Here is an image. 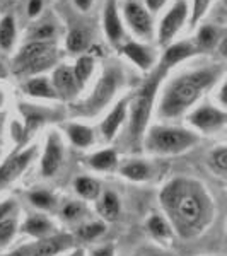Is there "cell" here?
<instances>
[{
	"label": "cell",
	"mask_w": 227,
	"mask_h": 256,
	"mask_svg": "<svg viewBox=\"0 0 227 256\" xmlns=\"http://www.w3.org/2000/svg\"><path fill=\"white\" fill-rule=\"evenodd\" d=\"M164 217L181 239H195L212 224L216 204L205 184L193 178H174L159 195Z\"/></svg>",
	"instance_id": "6da1fadb"
},
{
	"label": "cell",
	"mask_w": 227,
	"mask_h": 256,
	"mask_svg": "<svg viewBox=\"0 0 227 256\" xmlns=\"http://www.w3.org/2000/svg\"><path fill=\"white\" fill-rule=\"evenodd\" d=\"M220 76L222 67H218V65L181 74L169 82L166 89L162 90V96H160L158 106V114L164 120L180 118L202 98L205 90L212 88L220 79Z\"/></svg>",
	"instance_id": "7a4b0ae2"
},
{
	"label": "cell",
	"mask_w": 227,
	"mask_h": 256,
	"mask_svg": "<svg viewBox=\"0 0 227 256\" xmlns=\"http://www.w3.org/2000/svg\"><path fill=\"white\" fill-rule=\"evenodd\" d=\"M166 74H168V70L164 68L162 65H159V67L150 74V77L146 79V82L140 86L138 90L135 92V96L132 98V101L128 102L126 116H128L130 146H134V147L142 146L148 120H150L152 108H154L156 96H158L159 84Z\"/></svg>",
	"instance_id": "3957f363"
},
{
	"label": "cell",
	"mask_w": 227,
	"mask_h": 256,
	"mask_svg": "<svg viewBox=\"0 0 227 256\" xmlns=\"http://www.w3.org/2000/svg\"><path fill=\"white\" fill-rule=\"evenodd\" d=\"M123 84V68L120 64H110L102 70L101 77L98 79L92 92L79 104H74L70 113L79 118H90L101 113L113 101L114 94L118 92Z\"/></svg>",
	"instance_id": "277c9868"
},
{
	"label": "cell",
	"mask_w": 227,
	"mask_h": 256,
	"mask_svg": "<svg viewBox=\"0 0 227 256\" xmlns=\"http://www.w3.org/2000/svg\"><path fill=\"white\" fill-rule=\"evenodd\" d=\"M198 134L186 128L156 125L144 135V146L150 154L156 156H176L184 150H190L198 144Z\"/></svg>",
	"instance_id": "5b68a950"
},
{
	"label": "cell",
	"mask_w": 227,
	"mask_h": 256,
	"mask_svg": "<svg viewBox=\"0 0 227 256\" xmlns=\"http://www.w3.org/2000/svg\"><path fill=\"white\" fill-rule=\"evenodd\" d=\"M56 62L55 48L50 41H28L14 58V70L19 76H40Z\"/></svg>",
	"instance_id": "8992f818"
},
{
	"label": "cell",
	"mask_w": 227,
	"mask_h": 256,
	"mask_svg": "<svg viewBox=\"0 0 227 256\" xmlns=\"http://www.w3.org/2000/svg\"><path fill=\"white\" fill-rule=\"evenodd\" d=\"M36 156H38V146H30L4 160L0 164V192L14 184L28 171V168L32 164Z\"/></svg>",
	"instance_id": "52a82bcc"
},
{
	"label": "cell",
	"mask_w": 227,
	"mask_h": 256,
	"mask_svg": "<svg viewBox=\"0 0 227 256\" xmlns=\"http://www.w3.org/2000/svg\"><path fill=\"white\" fill-rule=\"evenodd\" d=\"M123 18L128 28L137 36L144 40H150L154 36V22L150 12L138 0H125L123 4Z\"/></svg>",
	"instance_id": "ba28073f"
},
{
	"label": "cell",
	"mask_w": 227,
	"mask_h": 256,
	"mask_svg": "<svg viewBox=\"0 0 227 256\" xmlns=\"http://www.w3.org/2000/svg\"><path fill=\"white\" fill-rule=\"evenodd\" d=\"M188 123L202 134H214L226 126L227 113L224 108H217V106H198L190 113Z\"/></svg>",
	"instance_id": "9c48e42d"
},
{
	"label": "cell",
	"mask_w": 227,
	"mask_h": 256,
	"mask_svg": "<svg viewBox=\"0 0 227 256\" xmlns=\"http://www.w3.org/2000/svg\"><path fill=\"white\" fill-rule=\"evenodd\" d=\"M64 159H65V148H64V142H62V137L56 132H50L40 160L41 176L43 178L55 176L60 171Z\"/></svg>",
	"instance_id": "30bf717a"
},
{
	"label": "cell",
	"mask_w": 227,
	"mask_h": 256,
	"mask_svg": "<svg viewBox=\"0 0 227 256\" xmlns=\"http://www.w3.org/2000/svg\"><path fill=\"white\" fill-rule=\"evenodd\" d=\"M188 2L186 0H176V4L171 7L166 16L162 18L159 24V43L169 44L172 41L178 31L183 28L184 20L188 18Z\"/></svg>",
	"instance_id": "8fae6325"
},
{
	"label": "cell",
	"mask_w": 227,
	"mask_h": 256,
	"mask_svg": "<svg viewBox=\"0 0 227 256\" xmlns=\"http://www.w3.org/2000/svg\"><path fill=\"white\" fill-rule=\"evenodd\" d=\"M50 82H52V88L55 90L56 98L64 99V101H72L80 92L76 77H74L72 67H68V65H58L53 70Z\"/></svg>",
	"instance_id": "7c38bea8"
},
{
	"label": "cell",
	"mask_w": 227,
	"mask_h": 256,
	"mask_svg": "<svg viewBox=\"0 0 227 256\" xmlns=\"http://www.w3.org/2000/svg\"><path fill=\"white\" fill-rule=\"evenodd\" d=\"M72 246L74 236H70V234H52V236L34 242L30 256H58Z\"/></svg>",
	"instance_id": "4fadbf2b"
},
{
	"label": "cell",
	"mask_w": 227,
	"mask_h": 256,
	"mask_svg": "<svg viewBox=\"0 0 227 256\" xmlns=\"http://www.w3.org/2000/svg\"><path fill=\"white\" fill-rule=\"evenodd\" d=\"M126 110H128V99L126 98L120 99L116 104L113 106V110L106 114V118L102 120L101 125H99L102 138L110 142V140H113L116 137V132L120 130V126H122L126 120Z\"/></svg>",
	"instance_id": "5bb4252c"
},
{
	"label": "cell",
	"mask_w": 227,
	"mask_h": 256,
	"mask_svg": "<svg viewBox=\"0 0 227 256\" xmlns=\"http://www.w3.org/2000/svg\"><path fill=\"white\" fill-rule=\"evenodd\" d=\"M19 230L22 234H26V236L34 238L40 241V239H44L52 236V234H55V226L43 214H30L24 218L22 224H20Z\"/></svg>",
	"instance_id": "9a60e30c"
},
{
	"label": "cell",
	"mask_w": 227,
	"mask_h": 256,
	"mask_svg": "<svg viewBox=\"0 0 227 256\" xmlns=\"http://www.w3.org/2000/svg\"><path fill=\"white\" fill-rule=\"evenodd\" d=\"M102 28L111 43H120L123 38V24L118 16L116 0H108L102 12Z\"/></svg>",
	"instance_id": "2e32d148"
},
{
	"label": "cell",
	"mask_w": 227,
	"mask_h": 256,
	"mask_svg": "<svg viewBox=\"0 0 227 256\" xmlns=\"http://www.w3.org/2000/svg\"><path fill=\"white\" fill-rule=\"evenodd\" d=\"M196 52H198V48L193 43H190V41H178V43L168 44L166 50H164L160 65L166 70H169L171 67H174L176 64H180V62L193 56Z\"/></svg>",
	"instance_id": "e0dca14e"
},
{
	"label": "cell",
	"mask_w": 227,
	"mask_h": 256,
	"mask_svg": "<svg viewBox=\"0 0 227 256\" xmlns=\"http://www.w3.org/2000/svg\"><path fill=\"white\" fill-rule=\"evenodd\" d=\"M122 52H123V55L130 62H134L140 70H150L156 62V56H154V53H152V50L146 46V44L135 43V41H128V43L123 44Z\"/></svg>",
	"instance_id": "ac0fdd59"
},
{
	"label": "cell",
	"mask_w": 227,
	"mask_h": 256,
	"mask_svg": "<svg viewBox=\"0 0 227 256\" xmlns=\"http://www.w3.org/2000/svg\"><path fill=\"white\" fill-rule=\"evenodd\" d=\"M20 113L24 116V142L32 135V132H36L48 120V111L38 106L31 104H20Z\"/></svg>",
	"instance_id": "d6986e66"
},
{
	"label": "cell",
	"mask_w": 227,
	"mask_h": 256,
	"mask_svg": "<svg viewBox=\"0 0 227 256\" xmlns=\"http://www.w3.org/2000/svg\"><path fill=\"white\" fill-rule=\"evenodd\" d=\"M22 90L30 98H34V99H52V101L53 99H58L55 90L52 88V82L44 76L30 77V79L22 84Z\"/></svg>",
	"instance_id": "ffe728a7"
},
{
	"label": "cell",
	"mask_w": 227,
	"mask_h": 256,
	"mask_svg": "<svg viewBox=\"0 0 227 256\" xmlns=\"http://www.w3.org/2000/svg\"><path fill=\"white\" fill-rule=\"evenodd\" d=\"M98 212L106 222H114L122 212V202L116 193L104 192L98 196Z\"/></svg>",
	"instance_id": "44dd1931"
},
{
	"label": "cell",
	"mask_w": 227,
	"mask_h": 256,
	"mask_svg": "<svg viewBox=\"0 0 227 256\" xmlns=\"http://www.w3.org/2000/svg\"><path fill=\"white\" fill-rule=\"evenodd\" d=\"M120 174L125 180L134 181V183H142V181H147L150 178V166L146 160L130 159L120 166Z\"/></svg>",
	"instance_id": "7402d4cb"
},
{
	"label": "cell",
	"mask_w": 227,
	"mask_h": 256,
	"mask_svg": "<svg viewBox=\"0 0 227 256\" xmlns=\"http://www.w3.org/2000/svg\"><path fill=\"white\" fill-rule=\"evenodd\" d=\"M67 137L76 147L86 148L94 144V130L82 123H70L67 125Z\"/></svg>",
	"instance_id": "603a6c76"
},
{
	"label": "cell",
	"mask_w": 227,
	"mask_h": 256,
	"mask_svg": "<svg viewBox=\"0 0 227 256\" xmlns=\"http://www.w3.org/2000/svg\"><path fill=\"white\" fill-rule=\"evenodd\" d=\"M88 162L94 171L106 172L118 166V154L113 148H104V150H99L96 154L90 156L88 159Z\"/></svg>",
	"instance_id": "cb8c5ba5"
},
{
	"label": "cell",
	"mask_w": 227,
	"mask_h": 256,
	"mask_svg": "<svg viewBox=\"0 0 227 256\" xmlns=\"http://www.w3.org/2000/svg\"><path fill=\"white\" fill-rule=\"evenodd\" d=\"M147 230L150 232V236L159 242H168L169 239L172 238V229H171V226H169L168 218L159 216V214L150 216V218L147 220Z\"/></svg>",
	"instance_id": "d4e9b609"
},
{
	"label": "cell",
	"mask_w": 227,
	"mask_h": 256,
	"mask_svg": "<svg viewBox=\"0 0 227 256\" xmlns=\"http://www.w3.org/2000/svg\"><path fill=\"white\" fill-rule=\"evenodd\" d=\"M72 72H74V77H76V80H77V86H79V89L82 90L86 88V84H88V80L90 79V76H92V72H94V58L90 55L79 56V58L76 60V64H74Z\"/></svg>",
	"instance_id": "484cf974"
},
{
	"label": "cell",
	"mask_w": 227,
	"mask_h": 256,
	"mask_svg": "<svg viewBox=\"0 0 227 256\" xmlns=\"http://www.w3.org/2000/svg\"><path fill=\"white\" fill-rule=\"evenodd\" d=\"M16 36H18V30H16L14 16H4L0 20V50L10 52L16 43Z\"/></svg>",
	"instance_id": "4316f807"
},
{
	"label": "cell",
	"mask_w": 227,
	"mask_h": 256,
	"mask_svg": "<svg viewBox=\"0 0 227 256\" xmlns=\"http://www.w3.org/2000/svg\"><path fill=\"white\" fill-rule=\"evenodd\" d=\"M74 190L80 198L84 200H98V196L101 195V186L94 178L89 176H80L74 181Z\"/></svg>",
	"instance_id": "83f0119b"
},
{
	"label": "cell",
	"mask_w": 227,
	"mask_h": 256,
	"mask_svg": "<svg viewBox=\"0 0 227 256\" xmlns=\"http://www.w3.org/2000/svg\"><path fill=\"white\" fill-rule=\"evenodd\" d=\"M208 168L212 172H216L218 178H226L227 172V148L224 146L214 148L208 154V160H207Z\"/></svg>",
	"instance_id": "f1b7e54d"
},
{
	"label": "cell",
	"mask_w": 227,
	"mask_h": 256,
	"mask_svg": "<svg viewBox=\"0 0 227 256\" xmlns=\"http://www.w3.org/2000/svg\"><path fill=\"white\" fill-rule=\"evenodd\" d=\"M196 44L195 46L198 50H210L214 48L217 44L218 41V31L216 26H210V24H205V26H202L200 30L196 32Z\"/></svg>",
	"instance_id": "f546056e"
},
{
	"label": "cell",
	"mask_w": 227,
	"mask_h": 256,
	"mask_svg": "<svg viewBox=\"0 0 227 256\" xmlns=\"http://www.w3.org/2000/svg\"><path fill=\"white\" fill-rule=\"evenodd\" d=\"M56 34V28L53 22H38V24H32L28 31V38L30 41H50L53 36Z\"/></svg>",
	"instance_id": "4dcf8cb0"
},
{
	"label": "cell",
	"mask_w": 227,
	"mask_h": 256,
	"mask_svg": "<svg viewBox=\"0 0 227 256\" xmlns=\"http://www.w3.org/2000/svg\"><path fill=\"white\" fill-rule=\"evenodd\" d=\"M30 202L40 210H53L56 205V196L53 193L46 192V190H32L28 195Z\"/></svg>",
	"instance_id": "1f68e13d"
},
{
	"label": "cell",
	"mask_w": 227,
	"mask_h": 256,
	"mask_svg": "<svg viewBox=\"0 0 227 256\" xmlns=\"http://www.w3.org/2000/svg\"><path fill=\"white\" fill-rule=\"evenodd\" d=\"M18 230H19L18 220L14 217H7L4 220H0V250L7 248L14 241Z\"/></svg>",
	"instance_id": "d6a6232c"
},
{
	"label": "cell",
	"mask_w": 227,
	"mask_h": 256,
	"mask_svg": "<svg viewBox=\"0 0 227 256\" xmlns=\"http://www.w3.org/2000/svg\"><path fill=\"white\" fill-rule=\"evenodd\" d=\"M106 232V226L102 222H90V224H84L77 229L76 236L82 239V241H94L99 236Z\"/></svg>",
	"instance_id": "836d02e7"
},
{
	"label": "cell",
	"mask_w": 227,
	"mask_h": 256,
	"mask_svg": "<svg viewBox=\"0 0 227 256\" xmlns=\"http://www.w3.org/2000/svg\"><path fill=\"white\" fill-rule=\"evenodd\" d=\"M67 50L68 52H82L86 46H88V34H86L84 31L79 30V28H76V30H72L67 34Z\"/></svg>",
	"instance_id": "e575fe53"
},
{
	"label": "cell",
	"mask_w": 227,
	"mask_h": 256,
	"mask_svg": "<svg viewBox=\"0 0 227 256\" xmlns=\"http://www.w3.org/2000/svg\"><path fill=\"white\" fill-rule=\"evenodd\" d=\"M82 214H84V207H82L79 202H68L62 208V218L67 222H76L77 218L82 217Z\"/></svg>",
	"instance_id": "d590c367"
},
{
	"label": "cell",
	"mask_w": 227,
	"mask_h": 256,
	"mask_svg": "<svg viewBox=\"0 0 227 256\" xmlns=\"http://www.w3.org/2000/svg\"><path fill=\"white\" fill-rule=\"evenodd\" d=\"M210 4H212V0H193V6H192V19H190V24L192 26H195V24L204 18L205 14H207Z\"/></svg>",
	"instance_id": "8d00e7d4"
},
{
	"label": "cell",
	"mask_w": 227,
	"mask_h": 256,
	"mask_svg": "<svg viewBox=\"0 0 227 256\" xmlns=\"http://www.w3.org/2000/svg\"><path fill=\"white\" fill-rule=\"evenodd\" d=\"M14 210H16V202L14 200L2 202V204H0V220H4V218H7V217H12Z\"/></svg>",
	"instance_id": "74e56055"
},
{
	"label": "cell",
	"mask_w": 227,
	"mask_h": 256,
	"mask_svg": "<svg viewBox=\"0 0 227 256\" xmlns=\"http://www.w3.org/2000/svg\"><path fill=\"white\" fill-rule=\"evenodd\" d=\"M41 10H43V0H30V2H28V16H30L31 19L40 16Z\"/></svg>",
	"instance_id": "f35d334b"
},
{
	"label": "cell",
	"mask_w": 227,
	"mask_h": 256,
	"mask_svg": "<svg viewBox=\"0 0 227 256\" xmlns=\"http://www.w3.org/2000/svg\"><path fill=\"white\" fill-rule=\"evenodd\" d=\"M135 256H171L169 253H166V251L159 250V248H142V250H138L137 253H135Z\"/></svg>",
	"instance_id": "ab89813d"
},
{
	"label": "cell",
	"mask_w": 227,
	"mask_h": 256,
	"mask_svg": "<svg viewBox=\"0 0 227 256\" xmlns=\"http://www.w3.org/2000/svg\"><path fill=\"white\" fill-rule=\"evenodd\" d=\"M168 0H146V9L148 12H159L166 6Z\"/></svg>",
	"instance_id": "60d3db41"
},
{
	"label": "cell",
	"mask_w": 227,
	"mask_h": 256,
	"mask_svg": "<svg viewBox=\"0 0 227 256\" xmlns=\"http://www.w3.org/2000/svg\"><path fill=\"white\" fill-rule=\"evenodd\" d=\"M92 256H114V248L111 244L101 246V248H98V250L92 251Z\"/></svg>",
	"instance_id": "b9f144b4"
},
{
	"label": "cell",
	"mask_w": 227,
	"mask_h": 256,
	"mask_svg": "<svg viewBox=\"0 0 227 256\" xmlns=\"http://www.w3.org/2000/svg\"><path fill=\"white\" fill-rule=\"evenodd\" d=\"M31 248H32V244H24V246H19V248H16L14 251H10V253H7L6 256H30V253H31Z\"/></svg>",
	"instance_id": "7bdbcfd3"
},
{
	"label": "cell",
	"mask_w": 227,
	"mask_h": 256,
	"mask_svg": "<svg viewBox=\"0 0 227 256\" xmlns=\"http://www.w3.org/2000/svg\"><path fill=\"white\" fill-rule=\"evenodd\" d=\"M92 2L94 0H74V6L80 12H88L90 9V6H92Z\"/></svg>",
	"instance_id": "ee69618b"
},
{
	"label": "cell",
	"mask_w": 227,
	"mask_h": 256,
	"mask_svg": "<svg viewBox=\"0 0 227 256\" xmlns=\"http://www.w3.org/2000/svg\"><path fill=\"white\" fill-rule=\"evenodd\" d=\"M226 90H227V84L224 82V84H222V88H220V106H222V108H224L226 102H227V99H226Z\"/></svg>",
	"instance_id": "f6af8a7d"
},
{
	"label": "cell",
	"mask_w": 227,
	"mask_h": 256,
	"mask_svg": "<svg viewBox=\"0 0 227 256\" xmlns=\"http://www.w3.org/2000/svg\"><path fill=\"white\" fill-rule=\"evenodd\" d=\"M7 76H9V70H7L6 65L0 62V79H6Z\"/></svg>",
	"instance_id": "bcb514c9"
},
{
	"label": "cell",
	"mask_w": 227,
	"mask_h": 256,
	"mask_svg": "<svg viewBox=\"0 0 227 256\" xmlns=\"http://www.w3.org/2000/svg\"><path fill=\"white\" fill-rule=\"evenodd\" d=\"M4 125H6V113L0 111V135H2V132H4Z\"/></svg>",
	"instance_id": "7dc6e473"
},
{
	"label": "cell",
	"mask_w": 227,
	"mask_h": 256,
	"mask_svg": "<svg viewBox=\"0 0 227 256\" xmlns=\"http://www.w3.org/2000/svg\"><path fill=\"white\" fill-rule=\"evenodd\" d=\"M67 256H86V253H84V250H80L79 248V250H74L72 253L67 254Z\"/></svg>",
	"instance_id": "c3c4849f"
},
{
	"label": "cell",
	"mask_w": 227,
	"mask_h": 256,
	"mask_svg": "<svg viewBox=\"0 0 227 256\" xmlns=\"http://www.w3.org/2000/svg\"><path fill=\"white\" fill-rule=\"evenodd\" d=\"M4 104H6V92L0 89V108H2Z\"/></svg>",
	"instance_id": "681fc988"
},
{
	"label": "cell",
	"mask_w": 227,
	"mask_h": 256,
	"mask_svg": "<svg viewBox=\"0 0 227 256\" xmlns=\"http://www.w3.org/2000/svg\"><path fill=\"white\" fill-rule=\"evenodd\" d=\"M0 156H2V150H0Z\"/></svg>",
	"instance_id": "f907efd6"
}]
</instances>
